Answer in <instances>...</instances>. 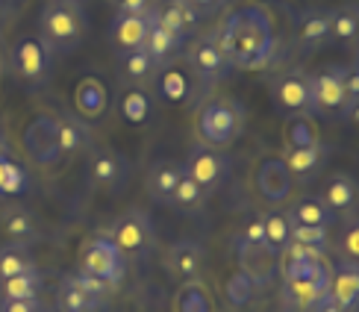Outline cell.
<instances>
[{"mask_svg":"<svg viewBox=\"0 0 359 312\" xmlns=\"http://www.w3.org/2000/svg\"><path fill=\"white\" fill-rule=\"evenodd\" d=\"M215 39L227 56L230 68L238 71H259L271 65L277 53V29L268 6L242 4L236 6L215 29Z\"/></svg>","mask_w":359,"mask_h":312,"instance_id":"cell-1","label":"cell"},{"mask_svg":"<svg viewBox=\"0 0 359 312\" xmlns=\"http://www.w3.org/2000/svg\"><path fill=\"white\" fill-rule=\"evenodd\" d=\"M50 53H74L86 39V9L80 0H48L41 9V36Z\"/></svg>","mask_w":359,"mask_h":312,"instance_id":"cell-2","label":"cell"},{"mask_svg":"<svg viewBox=\"0 0 359 312\" xmlns=\"http://www.w3.org/2000/svg\"><path fill=\"white\" fill-rule=\"evenodd\" d=\"M245 130V107L233 97H212L194 115V133L206 147H230Z\"/></svg>","mask_w":359,"mask_h":312,"instance_id":"cell-3","label":"cell"},{"mask_svg":"<svg viewBox=\"0 0 359 312\" xmlns=\"http://www.w3.org/2000/svg\"><path fill=\"white\" fill-rule=\"evenodd\" d=\"M283 280H286V301L301 312H309L330 294V265L324 257L283 262Z\"/></svg>","mask_w":359,"mask_h":312,"instance_id":"cell-4","label":"cell"},{"mask_svg":"<svg viewBox=\"0 0 359 312\" xmlns=\"http://www.w3.org/2000/svg\"><path fill=\"white\" fill-rule=\"evenodd\" d=\"M124 269H127V257L118 250V245L109 239L107 233L92 236L80 250V271L92 274V277L103 280V283H109V286L121 283Z\"/></svg>","mask_w":359,"mask_h":312,"instance_id":"cell-5","label":"cell"},{"mask_svg":"<svg viewBox=\"0 0 359 312\" xmlns=\"http://www.w3.org/2000/svg\"><path fill=\"white\" fill-rule=\"evenodd\" d=\"M107 236L118 245L124 257H142L154 245V221L144 210H127L107 230Z\"/></svg>","mask_w":359,"mask_h":312,"instance_id":"cell-6","label":"cell"},{"mask_svg":"<svg viewBox=\"0 0 359 312\" xmlns=\"http://www.w3.org/2000/svg\"><path fill=\"white\" fill-rule=\"evenodd\" d=\"M183 171L206 191V195H215V191L224 186V180L230 177V156L224 151H218V147L194 144Z\"/></svg>","mask_w":359,"mask_h":312,"instance_id":"cell-7","label":"cell"},{"mask_svg":"<svg viewBox=\"0 0 359 312\" xmlns=\"http://www.w3.org/2000/svg\"><path fill=\"white\" fill-rule=\"evenodd\" d=\"M24 151L29 162L39 168H53L62 154H59V133H56V115H39L24 130Z\"/></svg>","mask_w":359,"mask_h":312,"instance_id":"cell-8","label":"cell"},{"mask_svg":"<svg viewBox=\"0 0 359 312\" xmlns=\"http://www.w3.org/2000/svg\"><path fill=\"white\" fill-rule=\"evenodd\" d=\"M345 109V65L321 68L309 77V112L330 115Z\"/></svg>","mask_w":359,"mask_h":312,"instance_id":"cell-9","label":"cell"},{"mask_svg":"<svg viewBox=\"0 0 359 312\" xmlns=\"http://www.w3.org/2000/svg\"><path fill=\"white\" fill-rule=\"evenodd\" d=\"M236 259H238V271H242L253 286H268L277 274V250L268 247L265 242H248V239H236Z\"/></svg>","mask_w":359,"mask_h":312,"instance_id":"cell-10","label":"cell"},{"mask_svg":"<svg viewBox=\"0 0 359 312\" xmlns=\"http://www.w3.org/2000/svg\"><path fill=\"white\" fill-rule=\"evenodd\" d=\"M189 68L198 74L201 83H221L230 74V62H227V56H224L215 33L191 39V44H189Z\"/></svg>","mask_w":359,"mask_h":312,"instance_id":"cell-11","label":"cell"},{"mask_svg":"<svg viewBox=\"0 0 359 312\" xmlns=\"http://www.w3.org/2000/svg\"><path fill=\"white\" fill-rule=\"evenodd\" d=\"M12 65L15 74L27 83H41L50 74V50L44 48V41L36 36H24L15 41L12 48Z\"/></svg>","mask_w":359,"mask_h":312,"instance_id":"cell-12","label":"cell"},{"mask_svg":"<svg viewBox=\"0 0 359 312\" xmlns=\"http://www.w3.org/2000/svg\"><path fill=\"white\" fill-rule=\"evenodd\" d=\"M127 174L130 168L121 154L109 151V147H92V154H88V180L97 189L121 191L127 183Z\"/></svg>","mask_w":359,"mask_h":312,"instance_id":"cell-13","label":"cell"},{"mask_svg":"<svg viewBox=\"0 0 359 312\" xmlns=\"http://www.w3.org/2000/svg\"><path fill=\"white\" fill-rule=\"evenodd\" d=\"M271 95L280 112L297 115V112H309V77L301 71H286L283 77L274 80Z\"/></svg>","mask_w":359,"mask_h":312,"instance_id":"cell-14","label":"cell"},{"mask_svg":"<svg viewBox=\"0 0 359 312\" xmlns=\"http://www.w3.org/2000/svg\"><path fill=\"white\" fill-rule=\"evenodd\" d=\"M257 189H259V195L268 203H283V201L292 195L294 177L289 174L286 165H283V159L268 156L262 165H259V171H257Z\"/></svg>","mask_w":359,"mask_h":312,"instance_id":"cell-15","label":"cell"},{"mask_svg":"<svg viewBox=\"0 0 359 312\" xmlns=\"http://www.w3.org/2000/svg\"><path fill=\"white\" fill-rule=\"evenodd\" d=\"M165 265L174 277L186 280V283L189 280H198L203 269V245L194 239H177L165 254Z\"/></svg>","mask_w":359,"mask_h":312,"instance_id":"cell-16","label":"cell"},{"mask_svg":"<svg viewBox=\"0 0 359 312\" xmlns=\"http://www.w3.org/2000/svg\"><path fill=\"white\" fill-rule=\"evenodd\" d=\"M0 227H4L6 239L12 245H24V247H29L41 236L36 215L29 212L27 206H18V203H9L6 210L0 212Z\"/></svg>","mask_w":359,"mask_h":312,"instance_id":"cell-17","label":"cell"},{"mask_svg":"<svg viewBox=\"0 0 359 312\" xmlns=\"http://www.w3.org/2000/svg\"><path fill=\"white\" fill-rule=\"evenodd\" d=\"M74 107L83 121H100L109 109V92L97 77H83L74 92Z\"/></svg>","mask_w":359,"mask_h":312,"instance_id":"cell-18","label":"cell"},{"mask_svg":"<svg viewBox=\"0 0 359 312\" xmlns=\"http://www.w3.org/2000/svg\"><path fill=\"white\" fill-rule=\"evenodd\" d=\"M294 39L304 50H316L330 41V9H304L297 15Z\"/></svg>","mask_w":359,"mask_h":312,"instance_id":"cell-19","label":"cell"},{"mask_svg":"<svg viewBox=\"0 0 359 312\" xmlns=\"http://www.w3.org/2000/svg\"><path fill=\"white\" fill-rule=\"evenodd\" d=\"M330 298L339 301L348 312H356V304H359L356 259H345V262H339L336 269H330Z\"/></svg>","mask_w":359,"mask_h":312,"instance_id":"cell-20","label":"cell"},{"mask_svg":"<svg viewBox=\"0 0 359 312\" xmlns=\"http://www.w3.org/2000/svg\"><path fill=\"white\" fill-rule=\"evenodd\" d=\"M56 133H59V154L62 156H77L86 147H92V127L80 115H59Z\"/></svg>","mask_w":359,"mask_h":312,"instance_id":"cell-21","label":"cell"},{"mask_svg":"<svg viewBox=\"0 0 359 312\" xmlns=\"http://www.w3.org/2000/svg\"><path fill=\"white\" fill-rule=\"evenodd\" d=\"M180 177H183V165L174 159H159L151 165V171H147L144 177V189L147 195H151L156 203H168L171 201V191L177 189Z\"/></svg>","mask_w":359,"mask_h":312,"instance_id":"cell-22","label":"cell"},{"mask_svg":"<svg viewBox=\"0 0 359 312\" xmlns=\"http://www.w3.org/2000/svg\"><path fill=\"white\" fill-rule=\"evenodd\" d=\"M154 18L165 27L171 36H177L180 41H186L189 29L201 21V12L194 9L191 4H186V0H171V4H165L162 9H154Z\"/></svg>","mask_w":359,"mask_h":312,"instance_id":"cell-23","label":"cell"},{"mask_svg":"<svg viewBox=\"0 0 359 312\" xmlns=\"http://www.w3.org/2000/svg\"><path fill=\"white\" fill-rule=\"evenodd\" d=\"M151 15V12H147ZM147 15H115L112 21V44L115 50H136L147 36Z\"/></svg>","mask_w":359,"mask_h":312,"instance_id":"cell-24","label":"cell"},{"mask_svg":"<svg viewBox=\"0 0 359 312\" xmlns=\"http://www.w3.org/2000/svg\"><path fill=\"white\" fill-rule=\"evenodd\" d=\"M324 162V147L312 144V147H283V165L289 168V174L294 180H306L312 177Z\"/></svg>","mask_w":359,"mask_h":312,"instance_id":"cell-25","label":"cell"},{"mask_svg":"<svg viewBox=\"0 0 359 312\" xmlns=\"http://www.w3.org/2000/svg\"><path fill=\"white\" fill-rule=\"evenodd\" d=\"M180 44H183V41H180L177 36H171L168 29L154 18V9H151V15H147V36H144V44H142V48L151 53L154 62H156V65H165L168 59L177 53Z\"/></svg>","mask_w":359,"mask_h":312,"instance_id":"cell-26","label":"cell"},{"mask_svg":"<svg viewBox=\"0 0 359 312\" xmlns=\"http://www.w3.org/2000/svg\"><path fill=\"white\" fill-rule=\"evenodd\" d=\"M289 218H292V224L294 227H330L333 224V218L336 212L327 210V203L321 198H301L292 210H289Z\"/></svg>","mask_w":359,"mask_h":312,"instance_id":"cell-27","label":"cell"},{"mask_svg":"<svg viewBox=\"0 0 359 312\" xmlns=\"http://www.w3.org/2000/svg\"><path fill=\"white\" fill-rule=\"evenodd\" d=\"M327 210L330 212H351L356 206V180L351 174H336L330 183L324 189V198Z\"/></svg>","mask_w":359,"mask_h":312,"instance_id":"cell-28","label":"cell"},{"mask_svg":"<svg viewBox=\"0 0 359 312\" xmlns=\"http://www.w3.org/2000/svg\"><path fill=\"white\" fill-rule=\"evenodd\" d=\"M56 306L65 309V312H100L103 301L83 292L71 277H65L62 283H59V292H56Z\"/></svg>","mask_w":359,"mask_h":312,"instance_id":"cell-29","label":"cell"},{"mask_svg":"<svg viewBox=\"0 0 359 312\" xmlns=\"http://www.w3.org/2000/svg\"><path fill=\"white\" fill-rule=\"evenodd\" d=\"M41 274L39 269L27 274H15L9 280H0V301H39Z\"/></svg>","mask_w":359,"mask_h":312,"instance_id":"cell-30","label":"cell"},{"mask_svg":"<svg viewBox=\"0 0 359 312\" xmlns=\"http://www.w3.org/2000/svg\"><path fill=\"white\" fill-rule=\"evenodd\" d=\"M156 62L151 59V53H147L144 48H136V50H124L121 53V77L133 86H142L147 83L156 74Z\"/></svg>","mask_w":359,"mask_h":312,"instance_id":"cell-31","label":"cell"},{"mask_svg":"<svg viewBox=\"0 0 359 312\" xmlns=\"http://www.w3.org/2000/svg\"><path fill=\"white\" fill-rule=\"evenodd\" d=\"M286 144L289 147H312V144H321V133L316 118L309 112H297L289 115L286 121Z\"/></svg>","mask_w":359,"mask_h":312,"instance_id":"cell-32","label":"cell"},{"mask_svg":"<svg viewBox=\"0 0 359 312\" xmlns=\"http://www.w3.org/2000/svg\"><path fill=\"white\" fill-rule=\"evenodd\" d=\"M203 201H206V191L191 180V177L183 171V177H180V183L177 189L171 191V206L177 212H186V215H194V212H201L203 210Z\"/></svg>","mask_w":359,"mask_h":312,"instance_id":"cell-33","label":"cell"},{"mask_svg":"<svg viewBox=\"0 0 359 312\" xmlns=\"http://www.w3.org/2000/svg\"><path fill=\"white\" fill-rule=\"evenodd\" d=\"M356 33H359V9H356V4H341V6L330 9V36L339 44L356 41Z\"/></svg>","mask_w":359,"mask_h":312,"instance_id":"cell-34","label":"cell"},{"mask_svg":"<svg viewBox=\"0 0 359 312\" xmlns=\"http://www.w3.org/2000/svg\"><path fill=\"white\" fill-rule=\"evenodd\" d=\"M121 115L127 118L130 124H144V121H151V115H154V100H151V95H147L144 88H139V86L124 88V95H121Z\"/></svg>","mask_w":359,"mask_h":312,"instance_id":"cell-35","label":"cell"},{"mask_svg":"<svg viewBox=\"0 0 359 312\" xmlns=\"http://www.w3.org/2000/svg\"><path fill=\"white\" fill-rule=\"evenodd\" d=\"M36 262L29 257V247L24 245H4L0 247V280H9L15 274L33 271Z\"/></svg>","mask_w":359,"mask_h":312,"instance_id":"cell-36","label":"cell"},{"mask_svg":"<svg viewBox=\"0 0 359 312\" xmlns=\"http://www.w3.org/2000/svg\"><path fill=\"white\" fill-rule=\"evenodd\" d=\"M262 227H265V245L274 247V250H283V245H286L292 239V218L289 212H280V210H271L268 215H262Z\"/></svg>","mask_w":359,"mask_h":312,"instance_id":"cell-37","label":"cell"},{"mask_svg":"<svg viewBox=\"0 0 359 312\" xmlns=\"http://www.w3.org/2000/svg\"><path fill=\"white\" fill-rule=\"evenodd\" d=\"M29 189V177L27 171L12 162L9 156L0 159V198H15V195H24Z\"/></svg>","mask_w":359,"mask_h":312,"instance_id":"cell-38","label":"cell"},{"mask_svg":"<svg viewBox=\"0 0 359 312\" xmlns=\"http://www.w3.org/2000/svg\"><path fill=\"white\" fill-rule=\"evenodd\" d=\"M177 312H209L206 289L198 283V280H189V283L180 289V294H177Z\"/></svg>","mask_w":359,"mask_h":312,"instance_id":"cell-39","label":"cell"},{"mask_svg":"<svg viewBox=\"0 0 359 312\" xmlns=\"http://www.w3.org/2000/svg\"><path fill=\"white\" fill-rule=\"evenodd\" d=\"M253 292H257V286H253L242 271L227 280V301H230L233 309H245L250 304V298H253Z\"/></svg>","mask_w":359,"mask_h":312,"instance_id":"cell-40","label":"cell"},{"mask_svg":"<svg viewBox=\"0 0 359 312\" xmlns=\"http://www.w3.org/2000/svg\"><path fill=\"white\" fill-rule=\"evenodd\" d=\"M159 86H162V95H165L168 100H183V97H186V92H189V80H186V74H183V71H174V68L162 74Z\"/></svg>","mask_w":359,"mask_h":312,"instance_id":"cell-41","label":"cell"},{"mask_svg":"<svg viewBox=\"0 0 359 312\" xmlns=\"http://www.w3.org/2000/svg\"><path fill=\"white\" fill-rule=\"evenodd\" d=\"M74 283H77L83 292H88V294H95V298H100V301H107V294L115 289V286H109V283H103V280H97V277H92V274H83V271H77V274H68Z\"/></svg>","mask_w":359,"mask_h":312,"instance_id":"cell-42","label":"cell"},{"mask_svg":"<svg viewBox=\"0 0 359 312\" xmlns=\"http://www.w3.org/2000/svg\"><path fill=\"white\" fill-rule=\"evenodd\" d=\"M292 239L301 242V245L324 250L327 247V230L324 227H292Z\"/></svg>","mask_w":359,"mask_h":312,"instance_id":"cell-43","label":"cell"},{"mask_svg":"<svg viewBox=\"0 0 359 312\" xmlns=\"http://www.w3.org/2000/svg\"><path fill=\"white\" fill-rule=\"evenodd\" d=\"M356 107H359V71L356 65H348L345 68V112L356 115Z\"/></svg>","mask_w":359,"mask_h":312,"instance_id":"cell-44","label":"cell"},{"mask_svg":"<svg viewBox=\"0 0 359 312\" xmlns=\"http://www.w3.org/2000/svg\"><path fill=\"white\" fill-rule=\"evenodd\" d=\"M151 9V0H118V15H147Z\"/></svg>","mask_w":359,"mask_h":312,"instance_id":"cell-45","label":"cell"},{"mask_svg":"<svg viewBox=\"0 0 359 312\" xmlns=\"http://www.w3.org/2000/svg\"><path fill=\"white\" fill-rule=\"evenodd\" d=\"M341 250H345V257H348V259H356V254H359V227H356V224H351V227L345 230V239H341Z\"/></svg>","mask_w":359,"mask_h":312,"instance_id":"cell-46","label":"cell"},{"mask_svg":"<svg viewBox=\"0 0 359 312\" xmlns=\"http://www.w3.org/2000/svg\"><path fill=\"white\" fill-rule=\"evenodd\" d=\"M238 239H248V242H265V227H262V218H253L242 227V236Z\"/></svg>","mask_w":359,"mask_h":312,"instance_id":"cell-47","label":"cell"},{"mask_svg":"<svg viewBox=\"0 0 359 312\" xmlns=\"http://www.w3.org/2000/svg\"><path fill=\"white\" fill-rule=\"evenodd\" d=\"M0 312H41L39 301H0Z\"/></svg>","mask_w":359,"mask_h":312,"instance_id":"cell-48","label":"cell"},{"mask_svg":"<svg viewBox=\"0 0 359 312\" xmlns=\"http://www.w3.org/2000/svg\"><path fill=\"white\" fill-rule=\"evenodd\" d=\"M309 312H348V309H345V306H341L339 301H333V298H330V294H327V298H321V301H318L316 306H312Z\"/></svg>","mask_w":359,"mask_h":312,"instance_id":"cell-49","label":"cell"},{"mask_svg":"<svg viewBox=\"0 0 359 312\" xmlns=\"http://www.w3.org/2000/svg\"><path fill=\"white\" fill-rule=\"evenodd\" d=\"M186 4H191L194 9H201V6H212V4H218V0H186Z\"/></svg>","mask_w":359,"mask_h":312,"instance_id":"cell-50","label":"cell"},{"mask_svg":"<svg viewBox=\"0 0 359 312\" xmlns=\"http://www.w3.org/2000/svg\"><path fill=\"white\" fill-rule=\"evenodd\" d=\"M9 156V147H6V139H0V159Z\"/></svg>","mask_w":359,"mask_h":312,"instance_id":"cell-51","label":"cell"},{"mask_svg":"<svg viewBox=\"0 0 359 312\" xmlns=\"http://www.w3.org/2000/svg\"><path fill=\"white\" fill-rule=\"evenodd\" d=\"M41 312H65V309H59V306H56V304H53V306H50V309H41Z\"/></svg>","mask_w":359,"mask_h":312,"instance_id":"cell-52","label":"cell"},{"mask_svg":"<svg viewBox=\"0 0 359 312\" xmlns=\"http://www.w3.org/2000/svg\"><path fill=\"white\" fill-rule=\"evenodd\" d=\"M0 139H4V136H0Z\"/></svg>","mask_w":359,"mask_h":312,"instance_id":"cell-53","label":"cell"}]
</instances>
